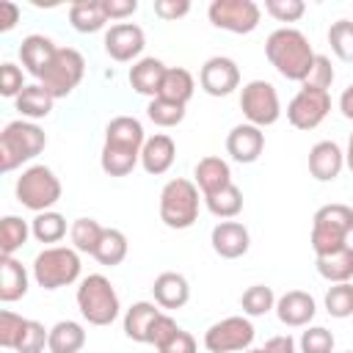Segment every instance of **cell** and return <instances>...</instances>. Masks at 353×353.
Masks as SVG:
<instances>
[{
  "instance_id": "obj_12",
  "label": "cell",
  "mask_w": 353,
  "mask_h": 353,
  "mask_svg": "<svg viewBox=\"0 0 353 353\" xmlns=\"http://www.w3.org/2000/svg\"><path fill=\"white\" fill-rule=\"evenodd\" d=\"M256 331L254 323L243 314H232L223 317L218 323H212L204 331V347L210 353H237V350H251Z\"/></svg>"
},
{
  "instance_id": "obj_55",
  "label": "cell",
  "mask_w": 353,
  "mask_h": 353,
  "mask_svg": "<svg viewBox=\"0 0 353 353\" xmlns=\"http://www.w3.org/2000/svg\"><path fill=\"white\" fill-rule=\"evenodd\" d=\"M245 353H262V350H245Z\"/></svg>"
},
{
  "instance_id": "obj_30",
  "label": "cell",
  "mask_w": 353,
  "mask_h": 353,
  "mask_svg": "<svg viewBox=\"0 0 353 353\" xmlns=\"http://www.w3.org/2000/svg\"><path fill=\"white\" fill-rule=\"evenodd\" d=\"M85 345V328L77 320H58L50 328L47 350L50 353H80Z\"/></svg>"
},
{
  "instance_id": "obj_25",
  "label": "cell",
  "mask_w": 353,
  "mask_h": 353,
  "mask_svg": "<svg viewBox=\"0 0 353 353\" xmlns=\"http://www.w3.org/2000/svg\"><path fill=\"white\" fill-rule=\"evenodd\" d=\"M157 317H160V306L157 303H152V301H135L124 312V334H127V339L141 342V345H149L152 325H154Z\"/></svg>"
},
{
  "instance_id": "obj_31",
  "label": "cell",
  "mask_w": 353,
  "mask_h": 353,
  "mask_svg": "<svg viewBox=\"0 0 353 353\" xmlns=\"http://www.w3.org/2000/svg\"><path fill=\"white\" fill-rule=\"evenodd\" d=\"M193 91H196L193 74H190L185 66H168L157 97H163V99H168V102H176V105H188L190 97H193Z\"/></svg>"
},
{
  "instance_id": "obj_50",
  "label": "cell",
  "mask_w": 353,
  "mask_h": 353,
  "mask_svg": "<svg viewBox=\"0 0 353 353\" xmlns=\"http://www.w3.org/2000/svg\"><path fill=\"white\" fill-rule=\"evenodd\" d=\"M105 3V11H108V19H127L138 11V0H102Z\"/></svg>"
},
{
  "instance_id": "obj_19",
  "label": "cell",
  "mask_w": 353,
  "mask_h": 353,
  "mask_svg": "<svg viewBox=\"0 0 353 353\" xmlns=\"http://www.w3.org/2000/svg\"><path fill=\"white\" fill-rule=\"evenodd\" d=\"M345 168V152L336 141H317L309 149V174L317 182H334Z\"/></svg>"
},
{
  "instance_id": "obj_7",
  "label": "cell",
  "mask_w": 353,
  "mask_h": 353,
  "mask_svg": "<svg viewBox=\"0 0 353 353\" xmlns=\"http://www.w3.org/2000/svg\"><path fill=\"white\" fill-rule=\"evenodd\" d=\"M33 281L44 290H61L80 279V251L72 245H47L33 259Z\"/></svg>"
},
{
  "instance_id": "obj_20",
  "label": "cell",
  "mask_w": 353,
  "mask_h": 353,
  "mask_svg": "<svg viewBox=\"0 0 353 353\" xmlns=\"http://www.w3.org/2000/svg\"><path fill=\"white\" fill-rule=\"evenodd\" d=\"M55 52H58V47L52 44V39L50 36H41V33H30L19 44V61L25 66V72L33 74L36 80H41V74L52 63Z\"/></svg>"
},
{
  "instance_id": "obj_39",
  "label": "cell",
  "mask_w": 353,
  "mask_h": 353,
  "mask_svg": "<svg viewBox=\"0 0 353 353\" xmlns=\"http://www.w3.org/2000/svg\"><path fill=\"white\" fill-rule=\"evenodd\" d=\"M146 116L157 127H176L185 119V105H176V102H168L163 97H154L146 105Z\"/></svg>"
},
{
  "instance_id": "obj_37",
  "label": "cell",
  "mask_w": 353,
  "mask_h": 353,
  "mask_svg": "<svg viewBox=\"0 0 353 353\" xmlns=\"http://www.w3.org/2000/svg\"><path fill=\"white\" fill-rule=\"evenodd\" d=\"M240 306L245 317H262L270 309H276V295L268 284H251L243 295H240Z\"/></svg>"
},
{
  "instance_id": "obj_18",
  "label": "cell",
  "mask_w": 353,
  "mask_h": 353,
  "mask_svg": "<svg viewBox=\"0 0 353 353\" xmlns=\"http://www.w3.org/2000/svg\"><path fill=\"white\" fill-rule=\"evenodd\" d=\"M317 314V303L303 290H290L281 298H276V317L287 328H306Z\"/></svg>"
},
{
  "instance_id": "obj_44",
  "label": "cell",
  "mask_w": 353,
  "mask_h": 353,
  "mask_svg": "<svg viewBox=\"0 0 353 353\" xmlns=\"http://www.w3.org/2000/svg\"><path fill=\"white\" fill-rule=\"evenodd\" d=\"M47 339H50V328H44L39 320H28L19 336L17 353H41L47 347Z\"/></svg>"
},
{
  "instance_id": "obj_8",
  "label": "cell",
  "mask_w": 353,
  "mask_h": 353,
  "mask_svg": "<svg viewBox=\"0 0 353 353\" xmlns=\"http://www.w3.org/2000/svg\"><path fill=\"white\" fill-rule=\"evenodd\" d=\"M14 193H17V201L28 210H33L36 215L39 212H47L58 204L63 188H61V179L55 176V171L50 165H28L19 176H17V185H14Z\"/></svg>"
},
{
  "instance_id": "obj_51",
  "label": "cell",
  "mask_w": 353,
  "mask_h": 353,
  "mask_svg": "<svg viewBox=\"0 0 353 353\" xmlns=\"http://www.w3.org/2000/svg\"><path fill=\"white\" fill-rule=\"evenodd\" d=\"M259 350L262 353H298V342L290 334H279V336H270Z\"/></svg>"
},
{
  "instance_id": "obj_26",
  "label": "cell",
  "mask_w": 353,
  "mask_h": 353,
  "mask_svg": "<svg viewBox=\"0 0 353 353\" xmlns=\"http://www.w3.org/2000/svg\"><path fill=\"white\" fill-rule=\"evenodd\" d=\"M30 287V276L25 270V265L14 256H3V265H0V301L3 303H14L19 298H25Z\"/></svg>"
},
{
  "instance_id": "obj_46",
  "label": "cell",
  "mask_w": 353,
  "mask_h": 353,
  "mask_svg": "<svg viewBox=\"0 0 353 353\" xmlns=\"http://www.w3.org/2000/svg\"><path fill=\"white\" fill-rule=\"evenodd\" d=\"M22 88H25V83H22V69H19L17 63L6 61V63L0 66V94L8 97V99H17V97L22 94Z\"/></svg>"
},
{
  "instance_id": "obj_13",
  "label": "cell",
  "mask_w": 353,
  "mask_h": 353,
  "mask_svg": "<svg viewBox=\"0 0 353 353\" xmlns=\"http://www.w3.org/2000/svg\"><path fill=\"white\" fill-rule=\"evenodd\" d=\"M328 110H331V94L328 91L301 88L287 105V121L295 130H314L323 124Z\"/></svg>"
},
{
  "instance_id": "obj_54",
  "label": "cell",
  "mask_w": 353,
  "mask_h": 353,
  "mask_svg": "<svg viewBox=\"0 0 353 353\" xmlns=\"http://www.w3.org/2000/svg\"><path fill=\"white\" fill-rule=\"evenodd\" d=\"M345 165L353 171V132H350V138H347V149H345Z\"/></svg>"
},
{
  "instance_id": "obj_10",
  "label": "cell",
  "mask_w": 353,
  "mask_h": 353,
  "mask_svg": "<svg viewBox=\"0 0 353 353\" xmlns=\"http://www.w3.org/2000/svg\"><path fill=\"white\" fill-rule=\"evenodd\" d=\"M240 110H243L245 121L259 127V130L276 124L279 116H281V102H279L276 85L268 83V80L245 83L243 91H240Z\"/></svg>"
},
{
  "instance_id": "obj_6",
  "label": "cell",
  "mask_w": 353,
  "mask_h": 353,
  "mask_svg": "<svg viewBox=\"0 0 353 353\" xmlns=\"http://www.w3.org/2000/svg\"><path fill=\"white\" fill-rule=\"evenodd\" d=\"M74 301L83 320H88V325H110L121 312L119 292L110 284V279L102 273L85 276L74 292Z\"/></svg>"
},
{
  "instance_id": "obj_15",
  "label": "cell",
  "mask_w": 353,
  "mask_h": 353,
  "mask_svg": "<svg viewBox=\"0 0 353 353\" xmlns=\"http://www.w3.org/2000/svg\"><path fill=\"white\" fill-rule=\"evenodd\" d=\"M105 52L119 61V63H127V61H135L143 47H146V36H143V28H138L135 22H116L105 30Z\"/></svg>"
},
{
  "instance_id": "obj_11",
  "label": "cell",
  "mask_w": 353,
  "mask_h": 353,
  "mask_svg": "<svg viewBox=\"0 0 353 353\" xmlns=\"http://www.w3.org/2000/svg\"><path fill=\"white\" fill-rule=\"evenodd\" d=\"M207 17L218 30L245 36L259 28L262 8L254 0H212L207 6Z\"/></svg>"
},
{
  "instance_id": "obj_41",
  "label": "cell",
  "mask_w": 353,
  "mask_h": 353,
  "mask_svg": "<svg viewBox=\"0 0 353 353\" xmlns=\"http://www.w3.org/2000/svg\"><path fill=\"white\" fill-rule=\"evenodd\" d=\"M301 353H334V334L325 325H306L298 339Z\"/></svg>"
},
{
  "instance_id": "obj_48",
  "label": "cell",
  "mask_w": 353,
  "mask_h": 353,
  "mask_svg": "<svg viewBox=\"0 0 353 353\" xmlns=\"http://www.w3.org/2000/svg\"><path fill=\"white\" fill-rule=\"evenodd\" d=\"M190 11V0H154V14L165 22H174Z\"/></svg>"
},
{
  "instance_id": "obj_9",
  "label": "cell",
  "mask_w": 353,
  "mask_h": 353,
  "mask_svg": "<svg viewBox=\"0 0 353 353\" xmlns=\"http://www.w3.org/2000/svg\"><path fill=\"white\" fill-rule=\"evenodd\" d=\"M83 74H85V58H83V52H77L74 47H58L52 63L47 66V72L41 74L39 83L55 99H63V97H69L80 85Z\"/></svg>"
},
{
  "instance_id": "obj_36",
  "label": "cell",
  "mask_w": 353,
  "mask_h": 353,
  "mask_svg": "<svg viewBox=\"0 0 353 353\" xmlns=\"http://www.w3.org/2000/svg\"><path fill=\"white\" fill-rule=\"evenodd\" d=\"M30 234L39 240V243H58L66 237V218L55 210H47V212H39L33 221H30Z\"/></svg>"
},
{
  "instance_id": "obj_47",
  "label": "cell",
  "mask_w": 353,
  "mask_h": 353,
  "mask_svg": "<svg viewBox=\"0 0 353 353\" xmlns=\"http://www.w3.org/2000/svg\"><path fill=\"white\" fill-rule=\"evenodd\" d=\"M157 353H199V347H196L193 334H188L185 328H176V331L157 347Z\"/></svg>"
},
{
  "instance_id": "obj_52",
  "label": "cell",
  "mask_w": 353,
  "mask_h": 353,
  "mask_svg": "<svg viewBox=\"0 0 353 353\" xmlns=\"http://www.w3.org/2000/svg\"><path fill=\"white\" fill-rule=\"evenodd\" d=\"M19 17H22L19 6H17V3H11V0H3V3H0V33L14 30V28H17V22H19Z\"/></svg>"
},
{
  "instance_id": "obj_4",
  "label": "cell",
  "mask_w": 353,
  "mask_h": 353,
  "mask_svg": "<svg viewBox=\"0 0 353 353\" xmlns=\"http://www.w3.org/2000/svg\"><path fill=\"white\" fill-rule=\"evenodd\" d=\"M350 232H353V207L339 204V201L323 204L312 215L309 243H312L314 256H323V254H331V251H339L342 245H347Z\"/></svg>"
},
{
  "instance_id": "obj_2",
  "label": "cell",
  "mask_w": 353,
  "mask_h": 353,
  "mask_svg": "<svg viewBox=\"0 0 353 353\" xmlns=\"http://www.w3.org/2000/svg\"><path fill=\"white\" fill-rule=\"evenodd\" d=\"M314 55H317V52L312 50L309 39H306L298 28H276V30L265 39V58L270 61V66H273L284 80L303 83L306 74L312 72Z\"/></svg>"
},
{
  "instance_id": "obj_32",
  "label": "cell",
  "mask_w": 353,
  "mask_h": 353,
  "mask_svg": "<svg viewBox=\"0 0 353 353\" xmlns=\"http://www.w3.org/2000/svg\"><path fill=\"white\" fill-rule=\"evenodd\" d=\"M127 251H130V243H127V234L121 229H105L97 251H94V259L105 268H116L127 259Z\"/></svg>"
},
{
  "instance_id": "obj_24",
  "label": "cell",
  "mask_w": 353,
  "mask_h": 353,
  "mask_svg": "<svg viewBox=\"0 0 353 353\" xmlns=\"http://www.w3.org/2000/svg\"><path fill=\"white\" fill-rule=\"evenodd\" d=\"M165 69H168V66H165L160 58H138V61L130 66V85H132V91L141 94V97L154 99V97L160 94Z\"/></svg>"
},
{
  "instance_id": "obj_42",
  "label": "cell",
  "mask_w": 353,
  "mask_h": 353,
  "mask_svg": "<svg viewBox=\"0 0 353 353\" xmlns=\"http://www.w3.org/2000/svg\"><path fill=\"white\" fill-rule=\"evenodd\" d=\"M25 323H28V317H22L11 309H3L0 312V345L8 347V350H17L19 336L25 331Z\"/></svg>"
},
{
  "instance_id": "obj_53",
  "label": "cell",
  "mask_w": 353,
  "mask_h": 353,
  "mask_svg": "<svg viewBox=\"0 0 353 353\" xmlns=\"http://www.w3.org/2000/svg\"><path fill=\"white\" fill-rule=\"evenodd\" d=\"M339 110H342V116H345V119H350V121H353V83L342 91V97H339Z\"/></svg>"
},
{
  "instance_id": "obj_34",
  "label": "cell",
  "mask_w": 353,
  "mask_h": 353,
  "mask_svg": "<svg viewBox=\"0 0 353 353\" xmlns=\"http://www.w3.org/2000/svg\"><path fill=\"white\" fill-rule=\"evenodd\" d=\"M204 204H207V210H210L215 218H221V221H234V218L240 215V210H243V190L232 182L229 188H223V190H218V193H212V196H204Z\"/></svg>"
},
{
  "instance_id": "obj_49",
  "label": "cell",
  "mask_w": 353,
  "mask_h": 353,
  "mask_svg": "<svg viewBox=\"0 0 353 353\" xmlns=\"http://www.w3.org/2000/svg\"><path fill=\"white\" fill-rule=\"evenodd\" d=\"M179 325H176V320L171 317V314H165V312H160V317L154 320V325H152V336H149V345H154V347H160L174 331H176Z\"/></svg>"
},
{
  "instance_id": "obj_17",
  "label": "cell",
  "mask_w": 353,
  "mask_h": 353,
  "mask_svg": "<svg viewBox=\"0 0 353 353\" xmlns=\"http://www.w3.org/2000/svg\"><path fill=\"white\" fill-rule=\"evenodd\" d=\"M210 243L221 259H240L251 248V234L240 221H221L212 226Z\"/></svg>"
},
{
  "instance_id": "obj_23",
  "label": "cell",
  "mask_w": 353,
  "mask_h": 353,
  "mask_svg": "<svg viewBox=\"0 0 353 353\" xmlns=\"http://www.w3.org/2000/svg\"><path fill=\"white\" fill-rule=\"evenodd\" d=\"M152 295L160 309H182L190 301V284L182 273L163 270L152 284Z\"/></svg>"
},
{
  "instance_id": "obj_45",
  "label": "cell",
  "mask_w": 353,
  "mask_h": 353,
  "mask_svg": "<svg viewBox=\"0 0 353 353\" xmlns=\"http://www.w3.org/2000/svg\"><path fill=\"white\" fill-rule=\"evenodd\" d=\"M265 11L276 22H298L306 14V3L303 0H265Z\"/></svg>"
},
{
  "instance_id": "obj_38",
  "label": "cell",
  "mask_w": 353,
  "mask_h": 353,
  "mask_svg": "<svg viewBox=\"0 0 353 353\" xmlns=\"http://www.w3.org/2000/svg\"><path fill=\"white\" fill-rule=\"evenodd\" d=\"M328 44L334 55L345 63H353V19H336L328 28Z\"/></svg>"
},
{
  "instance_id": "obj_56",
  "label": "cell",
  "mask_w": 353,
  "mask_h": 353,
  "mask_svg": "<svg viewBox=\"0 0 353 353\" xmlns=\"http://www.w3.org/2000/svg\"><path fill=\"white\" fill-rule=\"evenodd\" d=\"M345 353H353V350H345Z\"/></svg>"
},
{
  "instance_id": "obj_35",
  "label": "cell",
  "mask_w": 353,
  "mask_h": 353,
  "mask_svg": "<svg viewBox=\"0 0 353 353\" xmlns=\"http://www.w3.org/2000/svg\"><path fill=\"white\" fill-rule=\"evenodd\" d=\"M30 237V223L19 215H6L0 221V251L3 256H14Z\"/></svg>"
},
{
  "instance_id": "obj_29",
  "label": "cell",
  "mask_w": 353,
  "mask_h": 353,
  "mask_svg": "<svg viewBox=\"0 0 353 353\" xmlns=\"http://www.w3.org/2000/svg\"><path fill=\"white\" fill-rule=\"evenodd\" d=\"M69 22L77 33H97L110 19H108V11H105L102 0H77V3L69 6Z\"/></svg>"
},
{
  "instance_id": "obj_43",
  "label": "cell",
  "mask_w": 353,
  "mask_h": 353,
  "mask_svg": "<svg viewBox=\"0 0 353 353\" xmlns=\"http://www.w3.org/2000/svg\"><path fill=\"white\" fill-rule=\"evenodd\" d=\"M334 83V66L328 55H314L312 72L306 74V80L301 83V88H314V91H328Z\"/></svg>"
},
{
  "instance_id": "obj_27",
  "label": "cell",
  "mask_w": 353,
  "mask_h": 353,
  "mask_svg": "<svg viewBox=\"0 0 353 353\" xmlns=\"http://www.w3.org/2000/svg\"><path fill=\"white\" fill-rule=\"evenodd\" d=\"M55 97L41 85V83H30L22 88V94L14 99V108L22 113V119L36 121V119H47L52 113Z\"/></svg>"
},
{
  "instance_id": "obj_14",
  "label": "cell",
  "mask_w": 353,
  "mask_h": 353,
  "mask_svg": "<svg viewBox=\"0 0 353 353\" xmlns=\"http://www.w3.org/2000/svg\"><path fill=\"white\" fill-rule=\"evenodd\" d=\"M199 83L210 97H229L234 88H240V66L226 55H212L204 61Z\"/></svg>"
},
{
  "instance_id": "obj_5",
  "label": "cell",
  "mask_w": 353,
  "mask_h": 353,
  "mask_svg": "<svg viewBox=\"0 0 353 353\" xmlns=\"http://www.w3.org/2000/svg\"><path fill=\"white\" fill-rule=\"evenodd\" d=\"M201 210V190L193 179L176 176L168 179L160 190V221L168 229H190L199 221Z\"/></svg>"
},
{
  "instance_id": "obj_40",
  "label": "cell",
  "mask_w": 353,
  "mask_h": 353,
  "mask_svg": "<svg viewBox=\"0 0 353 353\" xmlns=\"http://www.w3.org/2000/svg\"><path fill=\"white\" fill-rule=\"evenodd\" d=\"M325 312L336 320H345L353 314V284H331L325 292Z\"/></svg>"
},
{
  "instance_id": "obj_16",
  "label": "cell",
  "mask_w": 353,
  "mask_h": 353,
  "mask_svg": "<svg viewBox=\"0 0 353 353\" xmlns=\"http://www.w3.org/2000/svg\"><path fill=\"white\" fill-rule=\"evenodd\" d=\"M262 149H265V132L259 127L248 124V121L234 124L229 130V135H226V154L234 163H243V165L256 163L259 154H262Z\"/></svg>"
},
{
  "instance_id": "obj_22",
  "label": "cell",
  "mask_w": 353,
  "mask_h": 353,
  "mask_svg": "<svg viewBox=\"0 0 353 353\" xmlns=\"http://www.w3.org/2000/svg\"><path fill=\"white\" fill-rule=\"evenodd\" d=\"M193 176H196V188L201 190V199L204 196H212V193H218V190H223V188L232 185V168L218 154L201 157L196 163V168H193Z\"/></svg>"
},
{
  "instance_id": "obj_21",
  "label": "cell",
  "mask_w": 353,
  "mask_h": 353,
  "mask_svg": "<svg viewBox=\"0 0 353 353\" xmlns=\"http://www.w3.org/2000/svg\"><path fill=\"white\" fill-rule=\"evenodd\" d=\"M176 160V143L171 135L165 132H154L152 138H146L143 149H141V168L152 176L165 174Z\"/></svg>"
},
{
  "instance_id": "obj_33",
  "label": "cell",
  "mask_w": 353,
  "mask_h": 353,
  "mask_svg": "<svg viewBox=\"0 0 353 353\" xmlns=\"http://www.w3.org/2000/svg\"><path fill=\"white\" fill-rule=\"evenodd\" d=\"M102 234H105V226H102L99 221H94V218H77V221H72V226H69L72 248L80 251V254H91V256H94V251H97Z\"/></svg>"
},
{
  "instance_id": "obj_28",
  "label": "cell",
  "mask_w": 353,
  "mask_h": 353,
  "mask_svg": "<svg viewBox=\"0 0 353 353\" xmlns=\"http://www.w3.org/2000/svg\"><path fill=\"white\" fill-rule=\"evenodd\" d=\"M314 265H317V273L331 281V284H345L353 279V245H342L339 251H331V254H323V256H314Z\"/></svg>"
},
{
  "instance_id": "obj_1",
  "label": "cell",
  "mask_w": 353,
  "mask_h": 353,
  "mask_svg": "<svg viewBox=\"0 0 353 353\" xmlns=\"http://www.w3.org/2000/svg\"><path fill=\"white\" fill-rule=\"evenodd\" d=\"M146 143L143 124L135 116H116L105 127V143L99 165L108 176H127L141 163V149Z\"/></svg>"
},
{
  "instance_id": "obj_3",
  "label": "cell",
  "mask_w": 353,
  "mask_h": 353,
  "mask_svg": "<svg viewBox=\"0 0 353 353\" xmlns=\"http://www.w3.org/2000/svg\"><path fill=\"white\" fill-rule=\"evenodd\" d=\"M47 146V132L28 119H14L0 132V171L11 174L22 163L39 157Z\"/></svg>"
}]
</instances>
